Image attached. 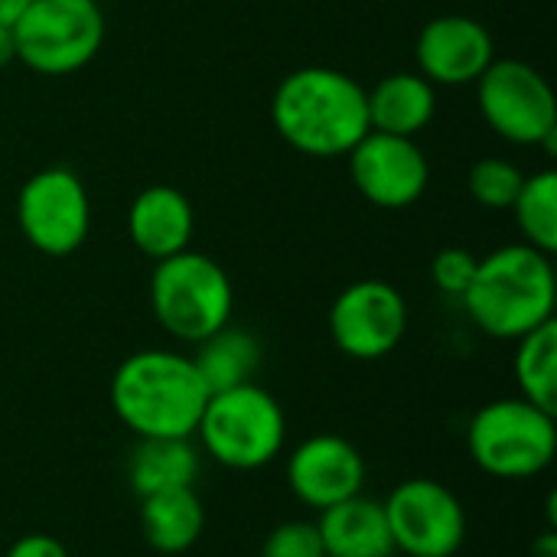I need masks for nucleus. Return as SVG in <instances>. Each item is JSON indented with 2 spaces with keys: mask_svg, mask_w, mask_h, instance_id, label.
I'll return each instance as SVG.
<instances>
[{
  "mask_svg": "<svg viewBox=\"0 0 557 557\" xmlns=\"http://www.w3.org/2000/svg\"><path fill=\"white\" fill-rule=\"evenodd\" d=\"M232 307L235 290L215 258L186 248L157 261L150 274V310L166 336L196 346L228 326Z\"/></svg>",
  "mask_w": 557,
  "mask_h": 557,
  "instance_id": "nucleus-5",
  "label": "nucleus"
},
{
  "mask_svg": "<svg viewBox=\"0 0 557 557\" xmlns=\"http://www.w3.org/2000/svg\"><path fill=\"white\" fill-rule=\"evenodd\" d=\"M516 343V382L522 392L519 398L557 414V323L548 320Z\"/></svg>",
  "mask_w": 557,
  "mask_h": 557,
  "instance_id": "nucleus-21",
  "label": "nucleus"
},
{
  "mask_svg": "<svg viewBox=\"0 0 557 557\" xmlns=\"http://www.w3.org/2000/svg\"><path fill=\"white\" fill-rule=\"evenodd\" d=\"M519 232L525 245L555 255L557 251V173L542 170L522 180V189L512 202Z\"/></svg>",
  "mask_w": 557,
  "mask_h": 557,
  "instance_id": "nucleus-22",
  "label": "nucleus"
},
{
  "mask_svg": "<svg viewBox=\"0 0 557 557\" xmlns=\"http://www.w3.org/2000/svg\"><path fill=\"white\" fill-rule=\"evenodd\" d=\"M271 121L297 153L346 157L369 134L366 88L339 69H294L274 88Z\"/></svg>",
  "mask_w": 557,
  "mask_h": 557,
  "instance_id": "nucleus-1",
  "label": "nucleus"
},
{
  "mask_svg": "<svg viewBox=\"0 0 557 557\" xmlns=\"http://www.w3.org/2000/svg\"><path fill=\"white\" fill-rule=\"evenodd\" d=\"M206 529V509L196 490H166L140 499V532L160 555L189 552Z\"/></svg>",
  "mask_w": 557,
  "mask_h": 557,
  "instance_id": "nucleus-19",
  "label": "nucleus"
},
{
  "mask_svg": "<svg viewBox=\"0 0 557 557\" xmlns=\"http://www.w3.org/2000/svg\"><path fill=\"white\" fill-rule=\"evenodd\" d=\"M418 72L437 85H473L496 59L490 29L463 13H444L421 26L414 42Z\"/></svg>",
  "mask_w": 557,
  "mask_h": 557,
  "instance_id": "nucleus-14",
  "label": "nucleus"
},
{
  "mask_svg": "<svg viewBox=\"0 0 557 557\" xmlns=\"http://www.w3.org/2000/svg\"><path fill=\"white\" fill-rule=\"evenodd\" d=\"M395 552L408 557H454L467 542V509L437 480H405L382 503Z\"/></svg>",
  "mask_w": 557,
  "mask_h": 557,
  "instance_id": "nucleus-10",
  "label": "nucleus"
},
{
  "mask_svg": "<svg viewBox=\"0 0 557 557\" xmlns=\"http://www.w3.org/2000/svg\"><path fill=\"white\" fill-rule=\"evenodd\" d=\"M193 228H196V215L189 199L166 183L140 189L127 209L131 245L153 261L186 251L193 242Z\"/></svg>",
  "mask_w": 557,
  "mask_h": 557,
  "instance_id": "nucleus-15",
  "label": "nucleus"
},
{
  "mask_svg": "<svg viewBox=\"0 0 557 557\" xmlns=\"http://www.w3.org/2000/svg\"><path fill=\"white\" fill-rule=\"evenodd\" d=\"M476 264H480V258L473 251H467V248H444V251L434 255L431 277H434L441 294L460 300L467 294L473 274H476Z\"/></svg>",
  "mask_w": 557,
  "mask_h": 557,
  "instance_id": "nucleus-25",
  "label": "nucleus"
},
{
  "mask_svg": "<svg viewBox=\"0 0 557 557\" xmlns=\"http://www.w3.org/2000/svg\"><path fill=\"white\" fill-rule=\"evenodd\" d=\"M209 401L193 356L140 349L111 379V408L134 437H193Z\"/></svg>",
  "mask_w": 557,
  "mask_h": 557,
  "instance_id": "nucleus-2",
  "label": "nucleus"
},
{
  "mask_svg": "<svg viewBox=\"0 0 557 557\" xmlns=\"http://www.w3.org/2000/svg\"><path fill=\"white\" fill-rule=\"evenodd\" d=\"M317 532L326 557H392L395 542L385 506L362 493L320 512Z\"/></svg>",
  "mask_w": 557,
  "mask_h": 557,
  "instance_id": "nucleus-16",
  "label": "nucleus"
},
{
  "mask_svg": "<svg viewBox=\"0 0 557 557\" xmlns=\"http://www.w3.org/2000/svg\"><path fill=\"white\" fill-rule=\"evenodd\" d=\"M476 101L486 124L519 147H555L557 104L548 78L522 59H493L476 78Z\"/></svg>",
  "mask_w": 557,
  "mask_h": 557,
  "instance_id": "nucleus-8",
  "label": "nucleus"
},
{
  "mask_svg": "<svg viewBox=\"0 0 557 557\" xmlns=\"http://www.w3.org/2000/svg\"><path fill=\"white\" fill-rule=\"evenodd\" d=\"M193 437L219 467L251 473L281 457L287 418L268 388L245 382L209 395Z\"/></svg>",
  "mask_w": 557,
  "mask_h": 557,
  "instance_id": "nucleus-4",
  "label": "nucleus"
},
{
  "mask_svg": "<svg viewBox=\"0 0 557 557\" xmlns=\"http://www.w3.org/2000/svg\"><path fill=\"white\" fill-rule=\"evenodd\" d=\"M16 59V42H13V26L0 23V69Z\"/></svg>",
  "mask_w": 557,
  "mask_h": 557,
  "instance_id": "nucleus-28",
  "label": "nucleus"
},
{
  "mask_svg": "<svg viewBox=\"0 0 557 557\" xmlns=\"http://www.w3.org/2000/svg\"><path fill=\"white\" fill-rule=\"evenodd\" d=\"M467 454L493 480L516 483L542 476L557 454L555 414L525 398H496L473 414Z\"/></svg>",
  "mask_w": 557,
  "mask_h": 557,
  "instance_id": "nucleus-6",
  "label": "nucleus"
},
{
  "mask_svg": "<svg viewBox=\"0 0 557 557\" xmlns=\"http://www.w3.org/2000/svg\"><path fill=\"white\" fill-rule=\"evenodd\" d=\"M522 180L525 173L503 160V157H486L480 163L470 166V176H467V186H470V196L483 206V209H512L519 189H522Z\"/></svg>",
  "mask_w": 557,
  "mask_h": 557,
  "instance_id": "nucleus-23",
  "label": "nucleus"
},
{
  "mask_svg": "<svg viewBox=\"0 0 557 557\" xmlns=\"http://www.w3.org/2000/svg\"><path fill=\"white\" fill-rule=\"evenodd\" d=\"M346 157L356 189L379 209H408L424 196L431 183L428 157L414 137L369 131Z\"/></svg>",
  "mask_w": 557,
  "mask_h": 557,
  "instance_id": "nucleus-12",
  "label": "nucleus"
},
{
  "mask_svg": "<svg viewBox=\"0 0 557 557\" xmlns=\"http://www.w3.org/2000/svg\"><path fill=\"white\" fill-rule=\"evenodd\" d=\"M330 333L343 356L359 362L382 359L408 333V304L388 281H356L333 300Z\"/></svg>",
  "mask_w": 557,
  "mask_h": 557,
  "instance_id": "nucleus-11",
  "label": "nucleus"
},
{
  "mask_svg": "<svg viewBox=\"0 0 557 557\" xmlns=\"http://www.w3.org/2000/svg\"><path fill=\"white\" fill-rule=\"evenodd\" d=\"M261 557H326V552H323L317 522L294 519V522L271 529V535L261 545Z\"/></svg>",
  "mask_w": 557,
  "mask_h": 557,
  "instance_id": "nucleus-24",
  "label": "nucleus"
},
{
  "mask_svg": "<svg viewBox=\"0 0 557 557\" xmlns=\"http://www.w3.org/2000/svg\"><path fill=\"white\" fill-rule=\"evenodd\" d=\"M16 225L39 255L65 258L78 251L91 228L85 183L65 166L33 173L16 193Z\"/></svg>",
  "mask_w": 557,
  "mask_h": 557,
  "instance_id": "nucleus-9",
  "label": "nucleus"
},
{
  "mask_svg": "<svg viewBox=\"0 0 557 557\" xmlns=\"http://www.w3.org/2000/svg\"><path fill=\"white\" fill-rule=\"evenodd\" d=\"M557 281L552 255L532 245H506L480 258L476 274L460 297L473 326L493 339H522L555 320Z\"/></svg>",
  "mask_w": 557,
  "mask_h": 557,
  "instance_id": "nucleus-3",
  "label": "nucleus"
},
{
  "mask_svg": "<svg viewBox=\"0 0 557 557\" xmlns=\"http://www.w3.org/2000/svg\"><path fill=\"white\" fill-rule=\"evenodd\" d=\"M290 493L307 509H330L362 493L366 460L356 444L339 434H313L297 444L284 467Z\"/></svg>",
  "mask_w": 557,
  "mask_h": 557,
  "instance_id": "nucleus-13",
  "label": "nucleus"
},
{
  "mask_svg": "<svg viewBox=\"0 0 557 557\" xmlns=\"http://www.w3.org/2000/svg\"><path fill=\"white\" fill-rule=\"evenodd\" d=\"M16 59L39 75L85 69L104 42V13L95 0H29L13 23Z\"/></svg>",
  "mask_w": 557,
  "mask_h": 557,
  "instance_id": "nucleus-7",
  "label": "nucleus"
},
{
  "mask_svg": "<svg viewBox=\"0 0 557 557\" xmlns=\"http://www.w3.org/2000/svg\"><path fill=\"white\" fill-rule=\"evenodd\" d=\"M26 3H29V0H0V23H3V26H13L16 16L26 10Z\"/></svg>",
  "mask_w": 557,
  "mask_h": 557,
  "instance_id": "nucleus-29",
  "label": "nucleus"
},
{
  "mask_svg": "<svg viewBox=\"0 0 557 557\" xmlns=\"http://www.w3.org/2000/svg\"><path fill=\"white\" fill-rule=\"evenodd\" d=\"M369 131L414 137L421 134L437 111V91L421 72H395L366 88Z\"/></svg>",
  "mask_w": 557,
  "mask_h": 557,
  "instance_id": "nucleus-17",
  "label": "nucleus"
},
{
  "mask_svg": "<svg viewBox=\"0 0 557 557\" xmlns=\"http://www.w3.org/2000/svg\"><path fill=\"white\" fill-rule=\"evenodd\" d=\"M532 557H557V532L548 529L532 542Z\"/></svg>",
  "mask_w": 557,
  "mask_h": 557,
  "instance_id": "nucleus-27",
  "label": "nucleus"
},
{
  "mask_svg": "<svg viewBox=\"0 0 557 557\" xmlns=\"http://www.w3.org/2000/svg\"><path fill=\"white\" fill-rule=\"evenodd\" d=\"M3 557H69V548L59 539H52V535L33 532V535L16 539Z\"/></svg>",
  "mask_w": 557,
  "mask_h": 557,
  "instance_id": "nucleus-26",
  "label": "nucleus"
},
{
  "mask_svg": "<svg viewBox=\"0 0 557 557\" xmlns=\"http://www.w3.org/2000/svg\"><path fill=\"white\" fill-rule=\"evenodd\" d=\"M202 457L193 437H137L127 460L131 490L144 499L166 490H189L199 476Z\"/></svg>",
  "mask_w": 557,
  "mask_h": 557,
  "instance_id": "nucleus-18",
  "label": "nucleus"
},
{
  "mask_svg": "<svg viewBox=\"0 0 557 557\" xmlns=\"http://www.w3.org/2000/svg\"><path fill=\"white\" fill-rule=\"evenodd\" d=\"M193 366L202 379V385L209 388V395L245 385L255 379L258 366H261V346L248 330L238 326H222L212 336H206L202 343H196L193 352Z\"/></svg>",
  "mask_w": 557,
  "mask_h": 557,
  "instance_id": "nucleus-20",
  "label": "nucleus"
}]
</instances>
